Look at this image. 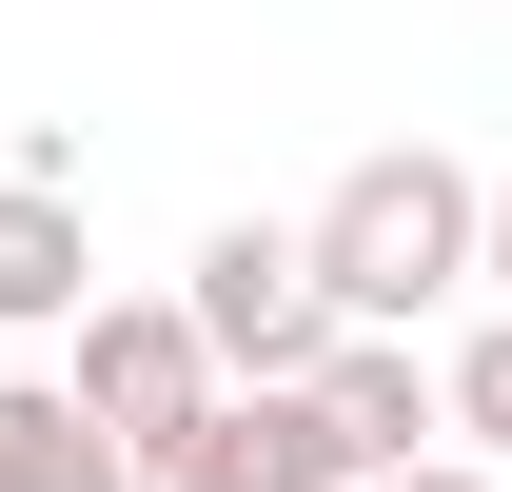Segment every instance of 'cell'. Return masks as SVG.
<instances>
[{"label": "cell", "mask_w": 512, "mask_h": 492, "mask_svg": "<svg viewBox=\"0 0 512 492\" xmlns=\"http://www.w3.org/2000/svg\"><path fill=\"white\" fill-rule=\"evenodd\" d=\"M473 158H434V138H394V158H355V178L296 217V256H316V315L335 335H414V315L473 276Z\"/></svg>", "instance_id": "1"}, {"label": "cell", "mask_w": 512, "mask_h": 492, "mask_svg": "<svg viewBox=\"0 0 512 492\" xmlns=\"http://www.w3.org/2000/svg\"><path fill=\"white\" fill-rule=\"evenodd\" d=\"M178 335H197V374H217V394H316V355H335L316 256L276 237V217H217V237H197V276H178Z\"/></svg>", "instance_id": "2"}, {"label": "cell", "mask_w": 512, "mask_h": 492, "mask_svg": "<svg viewBox=\"0 0 512 492\" xmlns=\"http://www.w3.org/2000/svg\"><path fill=\"white\" fill-rule=\"evenodd\" d=\"M60 394H79V433L119 453V473H158L197 414H217V374H197V335H178V296H99L60 335Z\"/></svg>", "instance_id": "3"}, {"label": "cell", "mask_w": 512, "mask_h": 492, "mask_svg": "<svg viewBox=\"0 0 512 492\" xmlns=\"http://www.w3.org/2000/svg\"><path fill=\"white\" fill-rule=\"evenodd\" d=\"M138 492H355V453H335L316 394H217V414H197Z\"/></svg>", "instance_id": "4"}, {"label": "cell", "mask_w": 512, "mask_h": 492, "mask_svg": "<svg viewBox=\"0 0 512 492\" xmlns=\"http://www.w3.org/2000/svg\"><path fill=\"white\" fill-rule=\"evenodd\" d=\"M316 414H335L355 473H414V453H434V355H414V335H335V355H316Z\"/></svg>", "instance_id": "5"}, {"label": "cell", "mask_w": 512, "mask_h": 492, "mask_svg": "<svg viewBox=\"0 0 512 492\" xmlns=\"http://www.w3.org/2000/svg\"><path fill=\"white\" fill-rule=\"evenodd\" d=\"M99 315V237H79V197H20L0 178V335H79Z\"/></svg>", "instance_id": "6"}, {"label": "cell", "mask_w": 512, "mask_h": 492, "mask_svg": "<svg viewBox=\"0 0 512 492\" xmlns=\"http://www.w3.org/2000/svg\"><path fill=\"white\" fill-rule=\"evenodd\" d=\"M0 492H138V473L79 433V394H60V374H0Z\"/></svg>", "instance_id": "7"}, {"label": "cell", "mask_w": 512, "mask_h": 492, "mask_svg": "<svg viewBox=\"0 0 512 492\" xmlns=\"http://www.w3.org/2000/svg\"><path fill=\"white\" fill-rule=\"evenodd\" d=\"M434 433H473V473H512V315H473L434 355Z\"/></svg>", "instance_id": "8"}, {"label": "cell", "mask_w": 512, "mask_h": 492, "mask_svg": "<svg viewBox=\"0 0 512 492\" xmlns=\"http://www.w3.org/2000/svg\"><path fill=\"white\" fill-rule=\"evenodd\" d=\"M473 276H493V315H512V178L473 197Z\"/></svg>", "instance_id": "9"}, {"label": "cell", "mask_w": 512, "mask_h": 492, "mask_svg": "<svg viewBox=\"0 0 512 492\" xmlns=\"http://www.w3.org/2000/svg\"><path fill=\"white\" fill-rule=\"evenodd\" d=\"M355 492H493L473 453H414V473H355Z\"/></svg>", "instance_id": "10"}]
</instances>
